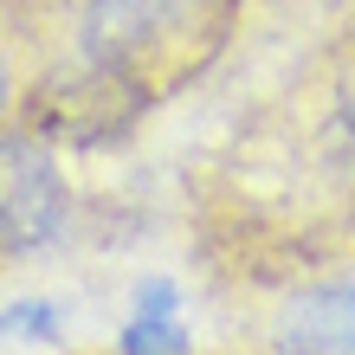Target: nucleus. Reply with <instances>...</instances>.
<instances>
[{"instance_id":"2","label":"nucleus","mask_w":355,"mask_h":355,"mask_svg":"<svg viewBox=\"0 0 355 355\" xmlns=\"http://www.w3.org/2000/svg\"><path fill=\"white\" fill-rule=\"evenodd\" d=\"M26 116H33V136H46V142H65V149H116L123 136L142 130L149 97L130 91L116 71L65 58V65H52L39 78Z\"/></svg>"},{"instance_id":"5","label":"nucleus","mask_w":355,"mask_h":355,"mask_svg":"<svg viewBox=\"0 0 355 355\" xmlns=\"http://www.w3.org/2000/svg\"><path fill=\"white\" fill-rule=\"evenodd\" d=\"M116 355H194V329L181 317V284L149 271L130 297V317L116 329Z\"/></svg>"},{"instance_id":"9","label":"nucleus","mask_w":355,"mask_h":355,"mask_svg":"<svg viewBox=\"0 0 355 355\" xmlns=\"http://www.w3.org/2000/svg\"><path fill=\"white\" fill-rule=\"evenodd\" d=\"M349 233H355V194H349Z\"/></svg>"},{"instance_id":"3","label":"nucleus","mask_w":355,"mask_h":355,"mask_svg":"<svg viewBox=\"0 0 355 355\" xmlns=\"http://www.w3.org/2000/svg\"><path fill=\"white\" fill-rule=\"evenodd\" d=\"M71 181L52 142L33 130H0V259H33L71 233Z\"/></svg>"},{"instance_id":"6","label":"nucleus","mask_w":355,"mask_h":355,"mask_svg":"<svg viewBox=\"0 0 355 355\" xmlns=\"http://www.w3.org/2000/svg\"><path fill=\"white\" fill-rule=\"evenodd\" d=\"M58 323H65V310H58L52 297H13L0 304V336L7 343H58Z\"/></svg>"},{"instance_id":"7","label":"nucleus","mask_w":355,"mask_h":355,"mask_svg":"<svg viewBox=\"0 0 355 355\" xmlns=\"http://www.w3.org/2000/svg\"><path fill=\"white\" fill-rule=\"evenodd\" d=\"M323 130L343 142V149L355 155V52L336 65V85H329V116H323Z\"/></svg>"},{"instance_id":"8","label":"nucleus","mask_w":355,"mask_h":355,"mask_svg":"<svg viewBox=\"0 0 355 355\" xmlns=\"http://www.w3.org/2000/svg\"><path fill=\"white\" fill-rule=\"evenodd\" d=\"M13 103H19V71H13V58L0 52V123L13 116Z\"/></svg>"},{"instance_id":"1","label":"nucleus","mask_w":355,"mask_h":355,"mask_svg":"<svg viewBox=\"0 0 355 355\" xmlns=\"http://www.w3.org/2000/svg\"><path fill=\"white\" fill-rule=\"evenodd\" d=\"M245 0H85L71 58L116 71L130 91L168 103L233 46Z\"/></svg>"},{"instance_id":"4","label":"nucleus","mask_w":355,"mask_h":355,"mask_svg":"<svg viewBox=\"0 0 355 355\" xmlns=\"http://www.w3.org/2000/svg\"><path fill=\"white\" fill-rule=\"evenodd\" d=\"M265 355H355V278L291 284L265 310Z\"/></svg>"}]
</instances>
